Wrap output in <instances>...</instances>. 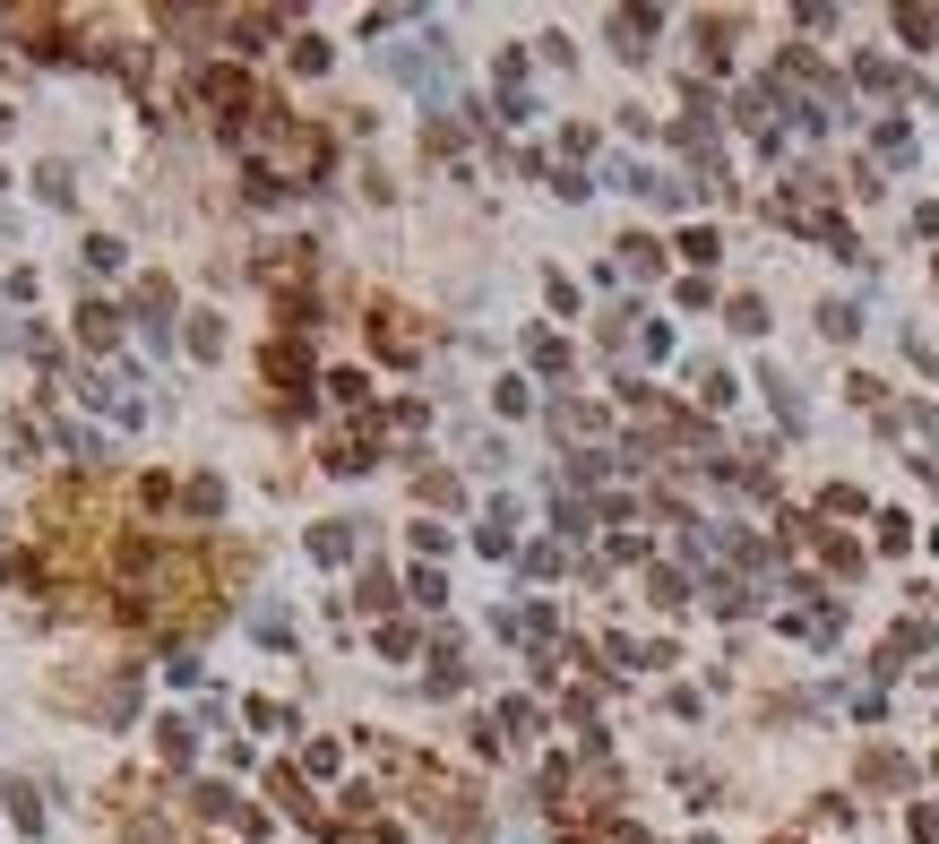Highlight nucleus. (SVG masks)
Here are the masks:
<instances>
[{
    "label": "nucleus",
    "instance_id": "20",
    "mask_svg": "<svg viewBox=\"0 0 939 844\" xmlns=\"http://www.w3.org/2000/svg\"><path fill=\"white\" fill-rule=\"evenodd\" d=\"M182 509H190V518H216V509H225V483H216V474H190V483H182Z\"/></svg>",
    "mask_w": 939,
    "mask_h": 844
},
{
    "label": "nucleus",
    "instance_id": "17",
    "mask_svg": "<svg viewBox=\"0 0 939 844\" xmlns=\"http://www.w3.org/2000/svg\"><path fill=\"white\" fill-rule=\"evenodd\" d=\"M216 9H156V35H216Z\"/></svg>",
    "mask_w": 939,
    "mask_h": 844
},
{
    "label": "nucleus",
    "instance_id": "25",
    "mask_svg": "<svg viewBox=\"0 0 939 844\" xmlns=\"http://www.w3.org/2000/svg\"><path fill=\"white\" fill-rule=\"evenodd\" d=\"M810 543H819V560H828V569H837V578H853V569H862V552H853V543H844V534H810Z\"/></svg>",
    "mask_w": 939,
    "mask_h": 844
},
{
    "label": "nucleus",
    "instance_id": "48",
    "mask_svg": "<svg viewBox=\"0 0 939 844\" xmlns=\"http://www.w3.org/2000/svg\"><path fill=\"white\" fill-rule=\"evenodd\" d=\"M776 844H793V836H776Z\"/></svg>",
    "mask_w": 939,
    "mask_h": 844
},
{
    "label": "nucleus",
    "instance_id": "27",
    "mask_svg": "<svg viewBox=\"0 0 939 844\" xmlns=\"http://www.w3.org/2000/svg\"><path fill=\"white\" fill-rule=\"evenodd\" d=\"M897 35L906 43H939V9H897Z\"/></svg>",
    "mask_w": 939,
    "mask_h": 844
},
{
    "label": "nucleus",
    "instance_id": "37",
    "mask_svg": "<svg viewBox=\"0 0 939 844\" xmlns=\"http://www.w3.org/2000/svg\"><path fill=\"white\" fill-rule=\"evenodd\" d=\"M293 69H302V78H320V69H327V43H320V35H302V43H293Z\"/></svg>",
    "mask_w": 939,
    "mask_h": 844
},
{
    "label": "nucleus",
    "instance_id": "42",
    "mask_svg": "<svg viewBox=\"0 0 939 844\" xmlns=\"http://www.w3.org/2000/svg\"><path fill=\"white\" fill-rule=\"evenodd\" d=\"M336 758H345L336 742H311V749H302V767H311V776H336Z\"/></svg>",
    "mask_w": 939,
    "mask_h": 844
},
{
    "label": "nucleus",
    "instance_id": "28",
    "mask_svg": "<svg viewBox=\"0 0 939 844\" xmlns=\"http://www.w3.org/2000/svg\"><path fill=\"white\" fill-rule=\"evenodd\" d=\"M689 389H698V405H724V396H733V380H724L715 362H698V371H689Z\"/></svg>",
    "mask_w": 939,
    "mask_h": 844
},
{
    "label": "nucleus",
    "instance_id": "12",
    "mask_svg": "<svg viewBox=\"0 0 939 844\" xmlns=\"http://www.w3.org/2000/svg\"><path fill=\"white\" fill-rule=\"evenodd\" d=\"M78 389H87V405H96V414H113V422H138V396L121 389V380H78Z\"/></svg>",
    "mask_w": 939,
    "mask_h": 844
},
{
    "label": "nucleus",
    "instance_id": "13",
    "mask_svg": "<svg viewBox=\"0 0 939 844\" xmlns=\"http://www.w3.org/2000/svg\"><path fill=\"white\" fill-rule=\"evenodd\" d=\"M862 784H879V793H897V784H913V767L897 758V749H862Z\"/></svg>",
    "mask_w": 939,
    "mask_h": 844
},
{
    "label": "nucleus",
    "instance_id": "3",
    "mask_svg": "<svg viewBox=\"0 0 939 844\" xmlns=\"http://www.w3.org/2000/svg\"><path fill=\"white\" fill-rule=\"evenodd\" d=\"M276 173H285V181H320V173H327V130L276 112Z\"/></svg>",
    "mask_w": 939,
    "mask_h": 844
},
{
    "label": "nucleus",
    "instance_id": "19",
    "mask_svg": "<svg viewBox=\"0 0 939 844\" xmlns=\"http://www.w3.org/2000/svg\"><path fill=\"white\" fill-rule=\"evenodd\" d=\"M613 35H620V52L638 61V52H647V35H655V9H620V18H613Z\"/></svg>",
    "mask_w": 939,
    "mask_h": 844
},
{
    "label": "nucleus",
    "instance_id": "2",
    "mask_svg": "<svg viewBox=\"0 0 939 844\" xmlns=\"http://www.w3.org/2000/svg\"><path fill=\"white\" fill-rule=\"evenodd\" d=\"M0 27L18 35V43H27L35 61H69V52H96V43L78 35V18H69V9H9Z\"/></svg>",
    "mask_w": 939,
    "mask_h": 844
},
{
    "label": "nucleus",
    "instance_id": "35",
    "mask_svg": "<svg viewBox=\"0 0 939 844\" xmlns=\"http://www.w3.org/2000/svg\"><path fill=\"white\" fill-rule=\"evenodd\" d=\"M707 603H715V612H750V586H742V578H715Z\"/></svg>",
    "mask_w": 939,
    "mask_h": 844
},
{
    "label": "nucleus",
    "instance_id": "38",
    "mask_svg": "<svg viewBox=\"0 0 939 844\" xmlns=\"http://www.w3.org/2000/svg\"><path fill=\"white\" fill-rule=\"evenodd\" d=\"M526 354H535V371H569V345H560V336H535Z\"/></svg>",
    "mask_w": 939,
    "mask_h": 844
},
{
    "label": "nucleus",
    "instance_id": "43",
    "mask_svg": "<svg viewBox=\"0 0 939 844\" xmlns=\"http://www.w3.org/2000/svg\"><path fill=\"white\" fill-rule=\"evenodd\" d=\"M500 733H509V742H518V733H535V707H526V698H509V707H500Z\"/></svg>",
    "mask_w": 939,
    "mask_h": 844
},
{
    "label": "nucleus",
    "instance_id": "44",
    "mask_svg": "<svg viewBox=\"0 0 939 844\" xmlns=\"http://www.w3.org/2000/svg\"><path fill=\"white\" fill-rule=\"evenodd\" d=\"M819 327H828V336H853V327H862V311H844V302H828V311H819Z\"/></svg>",
    "mask_w": 939,
    "mask_h": 844
},
{
    "label": "nucleus",
    "instance_id": "36",
    "mask_svg": "<svg viewBox=\"0 0 939 844\" xmlns=\"http://www.w3.org/2000/svg\"><path fill=\"white\" fill-rule=\"evenodd\" d=\"M715 251H724V242H715V233H707V225H689V233H681V259H698V267H707V259H715Z\"/></svg>",
    "mask_w": 939,
    "mask_h": 844
},
{
    "label": "nucleus",
    "instance_id": "4",
    "mask_svg": "<svg viewBox=\"0 0 939 844\" xmlns=\"http://www.w3.org/2000/svg\"><path fill=\"white\" fill-rule=\"evenodd\" d=\"M267 389H276V405L285 414H311V362H302V345H267Z\"/></svg>",
    "mask_w": 939,
    "mask_h": 844
},
{
    "label": "nucleus",
    "instance_id": "15",
    "mask_svg": "<svg viewBox=\"0 0 939 844\" xmlns=\"http://www.w3.org/2000/svg\"><path fill=\"white\" fill-rule=\"evenodd\" d=\"M260 276L267 285H302V276H311V242H285L276 259H260Z\"/></svg>",
    "mask_w": 939,
    "mask_h": 844
},
{
    "label": "nucleus",
    "instance_id": "1",
    "mask_svg": "<svg viewBox=\"0 0 939 844\" xmlns=\"http://www.w3.org/2000/svg\"><path fill=\"white\" fill-rule=\"evenodd\" d=\"M397 767H405V784H414V811L431 818V827H449V836H475V827H483V793H475L466 776L431 767V758H405V749H397Z\"/></svg>",
    "mask_w": 939,
    "mask_h": 844
},
{
    "label": "nucleus",
    "instance_id": "21",
    "mask_svg": "<svg viewBox=\"0 0 939 844\" xmlns=\"http://www.w3.org/2000/svg\"><path fill=\"white\" fill-rule=\"evenodd\" d=\"M267 793H276V802H285L293 818H311V811H320V802H311V784L293 776V767H276V776H267Z\"/></svg>",
    "mask_w": 939,
    "mask_h": 844
},
{
    "label": "nucleus",
    "instance_id": "34",
    "mask_svg": "<svg viewBox=\"0 0 939 844\" xmlns=\"http://www.w3.org/2000/svg\"><path fill=\"white\" fill-rule=\"evenodd\" d=\"M414 603H422V612H440V603H449V578H440V569H414Z\"/></svg>",
    "mask_w": 939,
    "mask_h": 844
},
{
    "label": "nucleus",
    "instance_id": "32",
    "mask_svg": "<svg viewBox=\"0 0 939 844\" xmlns=\"http://www.w3.org/2000/svg\"><path fill=\"white\" fill-rule=\"evenodd\" d=\"M853 78H862V87H879V96H888V87H906V69H897V61H853Z\"/></svg>",
    "mask_w": 939,
    "mask_h": 844
},
{
    "label": "nucleus",
    "instance_id": "6",
    "mask_svg": "<svg viewBox=\"0 0 939 844\" xmlns=\"http://www.w3.org/2000/svg\"><path fill=\"white\" fill-rule=\"evenodd\" d=\"M78 345L113 354V345H121V311H113V302H78Z\"/></svg>",
    "mask_w": 939,
    "mask_h": 844
},
{
    "label": "nucleus",
    "instance_id": "16",
    "mask_svg": "<svg viewBox=\"0 0 939 844\" xmlns=\"http://www.w3.org/2000/svg\"><path fill=\"white\" fill-rule=\"evenodd\" d=\"M311 552H320L327 569H336V560H354V526H345V518H327V526H311Z\"/></svg>",
    "mask_w": 939,
    "mask_h": 844
},
{
    "label": "nucleus",
    "instance_id": "46",
    "mask_svg": "<svg viewBox=\"0 0 939 844\" xmlns=\"http://www.w3.org/2000/svg\"><path fill=\"white\" fill-rule=\"evenodd\" d=\"M913 362H922V371H931V380H939V354H931V345H922V336H913Z\"/></svg>",
    "mask_w": 939,
    "mask_h": 844
},
{
    "label": "nucleus",
    "instance_id": "45",
    "mask_svg": "<svg viewBox=\"0 0 939 844\" xmlns=\"http://www.w3.org/2000/svg\"><path fill=\"white\" fill-rule=\"evenodd\" d=\"M913 836H922V844H939V802H913Z\"/></svg>",
    "mask_w": 939,
    "mask_h": 844
},
{
    "label": "nucleus",
    "instance_id": "33",
    "mask_svg": "<svg viewBox=\"0 0 939 844\" xmlns=\"http://www.w3.org/2000/svg\"><path fill=\"white\" fill-rule=\"evenodd\" d=\"M551 509H560V534H586V526H595V509H586L578 491H560V500H551Z\"/></svg>",
    "mask_w": 939,
    "mask_h": 844
},
{
    "label": "nucleus",
    "instance_id": "14",
    "mask_svg": "<svg viewBox=\"0 0 939 844\" xmlns=\"http://www.w3.org/2000/svg\"><path fill=\"white\" fill-rule=\"evenodd\" d=\"M733 35H742V18H698V61H707V69H724Z\"/></svg>",
    "mask_w": 939,
    "mask_h": 844
},
{
    "label": "nucleus",
    "instance_id": "24",
    "mask_svg": "<svg viewBox=\"0 0 939 844\" xmlns=\"http://www.w3.org/2000/svg\"><path fill=\"white\" fill-rule=\"evenodd\" d=\"M647 595L664 612H681V603H689V578H681V569H647Z\"/></svg>",
    "mask_w": 939,
    "mask_h": 844
},
{
    "label": "nucleus",
    "instance_id": "39",
    "mask_svg": "<svg viewBox=\"0 0 939 844\" xmlns=\"http://www.w3.org/2000/svg\"><path fill=\"white\" fill-rule=\"evenodd\" d=\"M35 181H43V198H52V207H69V198H78V190H69V164H43Z\"/></svg>",
    "mask_w": 939,
    "mask_h": 844
},
{
    "label": "nucleus",
    "instance_id": "30",
    "mask_svg": "<svg viewBox=\"0 0 939 844\" xmlns=\"http://www.w3.org/2000/svg\"><path fill=\"white\" fill-rule=\"evenodd\" d=\"M121 844H182V836H173V827L147 811V818H130V827H121Z\"/></svg>",
    "mask_w": 939,
    "mask_h": 844
},
{
    "label": "nucleus",
    "instance_id": "26",
    "mask_svg": "<svg viewBox=\"0 0 939 844\" xmlns=\"http://www.w3.org/2000/svg\"><path fill=\"white\" fill-rule=\"evenodd\" d=\"M414 491L431 500V509H457V500H466V483H457V474H414Z\"/></svg>",
    "mask_w": 939,
    "mask_h": 844
},
{
    "label": "nucleus",
    "instance_id": "22",
    "mask_svg": "<svg viewBox=\"0 0 939 844\" xmlns=\"http://www.w3.org/2000/svg\"><path fill=\"white\" fill-rule=\"evenodd\" d=\"M620 267H629V276H655V267H664V242L629 233V242H620Z\"/></svg>",
    "mask_w": 939,
    "mask_h": 844
},
{
    "label": "nucleus",
    "instance_id": "8",
    "mask_svg": "<svg viewBox=\"0 0 939 844\" xmlns=\"http://www.w3.org/2000/svg\"><path fill=\"white\" fill-rule=\"evenodd\" d=\"M922 647H931V629H922V620H897V629H888V647H879V673H906Z\"/></svg>",
    "mask_w": 939,
    "mask_h": 844
},
{
    "label": "nucleus",
    "instance_id": "5",
    "mask_svg": "<svg viewBox=\"0 0 939 844\" xmlns=\"http://www.w3.org/2000/svg\"><path fill=\"white\" fill-rule=\"evenodd\" d=\"M371 345L389 362H422V327H414V311L405 302H371Z\"/></svg>",
    "mask_w": 939,
    "mask_h": 844
},
{
    "label": "nucleus",
    "instance_id": "11",
    "mask_svg": "<svg viewBox=\"0 0 939 844\" xmlns=\"http://www.w3.org/2000/svg\"><path fill=\"white\" fill-rule=\"evenodd\" d=\"M156 749H164V767H190L198 724H190V715H164V724H156Z\"/></svg>",
    "mask_w": 939,
    "mask_h": 844
},
{
    "label": "nucleus",
    "instance_id": "9",
    "mask_svg": "<svg viewBox=\"0 0 939 844\" xmlns=\"http://www.w3.org/2000/svg\"><path fill=\"white\" fill-rule=\"evenodd\" d=\"M293 9H225V35H242V43H267V35H285Z\"/></svg>",
    "mask_w": 939,
    "mask_h": 844
},
{
    "label": "nucleus",
    "instance_id": "10",
    "mask_svg": "<svg viewBox=\"0 0 939 844\" xmlns=\"http://www.w3.org/2000/svg\"><path fill=\"white\" fill-rule=\"evenodd\" d=\"M551 431H569V440H604V405H578V396H560V405H551Z\"/></svg>",
    "mask_w": 939,
    "mask_h": 844
},
{
    "label": "nucleus",
    "instance_id": "29",
    "mask_svg": "<svg viewBox=\"0 0 939 844\" xmlns=\"http://www.w3.org/2000/svg\"><path fill=\"white\" fill-rule=\"evenodd\" d=\"M190 354H198V362L225 354V320H190Z\"/></svg>",
    "mask_w": 939,
    "mask_h": 844
},
{
    "label": "nucleus",
    "instance_id": "47",
    "mask_svg": "<svg viewBox=\"0 0 939 844\" xmlns=\"http://www.w3.org/2000/svg\"><path fill=\"white\" fill-rule=\"evenodd\" d=\"M569 844H613V836H569Z\"/></svg>",
    "mask_w": 939,
    "mask_h": 844
},
{
    "label": "nucleus",
    "instance_id": "40",
    "mask_svg": "<svg viewBox=\"0 0 939 844\" xmlns=\"http://www.w3.org/2000/svg\"><path fill=\"white\" fill-rule=\"evenodd\" d=\"M733 327H742V336H759V327H767V302H759V293H742V302H733Z\"/></svg>",
    "mask_w": 939,
    "mask_h": 844
},
{
    "label": "nucleus",
    "instance_id": "31",
    "mask_svg": "<svg viewBox=\"0 0 939 844\" xmlns=\"http://www.w3.org/2000/svg\"><path fill=\"white\" fill-rule=\"evenodd\" d=\"M354 603H362V612H389V603H397V586L380 578V569H362V595H354Z\"/></svg>",
    "mask_w": 939,
    "mask_h": 844
},
{
    "label": "nucleus",
    "instance_id": "7",
    "mask_svg": "<svg viewBox=\"0 0 939 844\" xmlns=\"http://www.w3.org/2000/svg\"><path fill=\"white\" fill-rule=\"evenodd\" d=\"M138 320H147V336H173V285H164V276H138Z\"/></svg>",
    "mask_w": 939,
    "mask_h": 844
},
{
    "label": "nucleus",
    "instance_id": "41",
    "mask_svg": "<svg viewBox=\"0 0 939 844\" xmlns=\"http://www.w3.org/2000/svg\"><path fill=\"white\" fill-rule=\"evenodd\" d=\"M327 389L345 396V405H354V414H362V405H371V380H362V371H336V380H327Z\"/></svg>",
    "mask_w": 939,
    "mask_h": 844
},
{
    "label": "nucleus",
    "instance_id": "23",
    "mask_svg": "<svg viewBox=\"0 0 939 844\" xmlns=\"http://www.w3.org/2000/svg\"><path fill=\"white\" fill-rule=\"evenodd\" d=\"M9 818H18V836H43V802H35V784H9Z\"/></svg>",
    "mask_w": 939,
    "mask_h": 844
},
{
    "label": "nucleus",
    "instance_id": "18",
    "mask_svg": "<svg viewBox=\"0 0 939 844\" xmlns=\"http://www.w3.org/2000/svg\"><path fill=\"white\" fill-rule=\"evenodd\" d=\"M475 543H483V552L500 560V552H509V543H518V509L500 500V509H491V518H483V534H475Z\"/></svg>",
    "mask_w": 939,
    "mask_h": 844
}]
</instances>
